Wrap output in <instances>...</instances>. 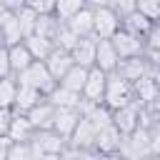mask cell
<instances>
[{"mask_svg":"<svg viewBox=\"0 0 160 160\" xmlns=\"http://www.w3.org/2000/svg\"><path fill=\"white\" fill-rule=\"evenodd\" d=\"M15 80H18V85H20V88H35V90H40L45 98H48V95H52V92H55V88L60 85V82L50 75L48 65H45V62H38V60H35L25 72H20Z\"/></svg>","mask_w":160,"mask_h":160,"instance_id":"1","label":"cell"},{"mask_svg":"<svg viewBox=\"0 0 160 160\" xmlns=\"http://www.w3.org/2000/svg\"><path fill=\"white\" fill-rule=\"evenodd\" d=\"M120 155L125 160H152V132L145 128H138L132 135L122 140Z\"/></svg>","mask_w":160,"mask_h":160,"instance_id":"2","label":"cell"},{"mask_svg":"<svg viewBox=\"0 0 160 160\" xmlns=\"http://www.w3.org/2000/svg\"><path fill=\"white\" fill-rule=\"evenodd\" d=\"M95 10V38L98 40H112L120 30L122 22L115 15V10L110 8V2H88Z\"/></svg>","mask_w":160,"mask_h":160,"instance_id":"3","label":"cell"},{"mask_svg":"<svg viewBox=\"0 0 160 160\" xmlns=\"http://www.w3.org/2000/svg\"><path fill=\"white\" fill-rule=\"evenodd\" d=\"M130 102H135V90H132V85H130L128 80H122L118 72L108 75V92H105V102H102V105H108V108L115 112V110H120V108H125V105H130Z\"/></svg>","mask_w":160,"mask_h":160,"instance_id":"4","label":"cell"},{"mask_svg":"<svg viewBox=\"0 0 160 160\" xmlns=\"http://www.w3.org/2000/svg\"><path fill=\"white\" fill-rule=\"evenodd\" d=\"M0 35H2V48H15L25 42V35L20 30L18 15L12 10H8L5 5H0Z\"/></svg>","mask_w":160,"mask_h":160,"instance_id":"5","label":"cell"},{"mask_svg":"<svg viewBox=\"0 0 160 160\" xmlns=\"http://www.w3.org/2000/svg\"><path fill=\"white\" fill-rule=\"evenodd\" d=\"M140 115H142V105L140 102H130V105H125V108L112 112V125L128 138L140 128Z\"/></svg>","mask_w":160,"mask_h":160,"instance_id":"6","label":"cell"},{"mask_svg":"<svg viewBox=\"0 0 160 160\" xmlns=\"http://www.w3.org/2000/svg\"><path fill=\"white\" fill-rule=\"evenodd\" d=\"M112 45H115V50H118L120 60L142 58V55H145V50H148V45H145V40H142V38L130 35V32H125V30H120V32L112 38Z\"/></svg>","mask_w":160,"mask_h":160,"instance_id":"7","label":"cell"},{"mask_svg":"<svg viewBox=\"0 0 160 160\" xmlns=\"http://www.w3.org/2000/svg\"><path fill=\"white\" fill-rule=\"evenodd\" d=\"M122 80H128L130 85H135L138 80H142L145 75H152V68H150V62L145 60V55L142 58H130V60H120V65H118V70H115Z\"/></svg>","mask_w":160,"mask_h":160,"instance_id":"8","label":"cell"},{"mask_svg":"<svg viewBox=\"0 0 160 160\" xmlns=\"http://www.w3.org/2000/svg\"><path fill=\"white\" fill-rule=\"evenodd\" d=\"M105 92H108V72H102L100 68H92L88 75V85L82 90V98L90 102L102 105L105 102Z\"/></svg>","mask_w":160,"mask_h":160,"instance_id":"9","label":"cell"},{"mask_svg":"<svg viewBox=\"0 0 160 160\" xmlns=\"http://www.w3.org/2000/svg\"><path fill=\"white\" fill-rule=\"evenodd\" d=\"M80 120H82V115H80L78 110H72V108H58V112H55V122H52V130H55L58 135H62V138L70 142V138H72V132L78 130Z\"/></svg>","mask_w":160,"mask_h":160,"instance_id":"10","label":"cell"},{"mask_svg":"<svg viewBox=\"0 0 160 160\" xmlns=\"http://www.w3.org/2000/svg\"><path fill=\"white\" fill-rule=\"evenodd\" d=\"M32 145L40 148L45 155H60V152L68 150L70 142H68L62 135H58L55 130H38L35 138H32Z\"/></svg>","mask_w":160,"mask_h":160,"instance_id":"11","label":"cell"},{"mask_svg":"<svg viewBox=\"0 0 160 160\" xmlns=\"http://www.w3.org/2000/svg\"><path fill=\"white\" fill-rule=\"evenodd\" d=\"M98 38L92 35V38H82L80 42H78V48L70 52L72 55V60H75V65H80V68H85V70H92L95 68V62H98Z\"/></svg>","mask_w":160,"mask_h":160,"instance_id":"12","label":"cell"},{"mask_svg":"<svg viewBox=\"0 0 160 160\" xmlns=\"http://www.w3.org/2000/svg\"><path fill=\"white\" fill-rule=\"evenodd\" d=\"M98 132H100V130H98L88 118H82L80 125H78V130H75L72 138H70V145L78 148V150H95V145H98Z\"/></svg>","mask_w":160,"mask_h":160,"instance_id":"13","label":"cell"},{"mask_svg":"<svg viewBox=\"0 0 160 160\" xmlns=\"http://www.w3.org/2000/svg\"><path fill=\"white\" fill-rule=\"evenodd\" d=\"M125 135L115 128V125H108L98 132V145H95V152L98 155H112V152H120V145H122Z\"/></svg>","mask_w":160,"mask_h":160,"instance_id":"14","label":"cell"},{"mask_svg":"<svg viewBox=\"0 0 160 160\" xmlns=\"http://www.w3.org/2000/svg\"><path fill=\"white\" fill-rule=\"evenodd\" d=\"M55 112H58V108H55V105L45 98L38 108H32V110L28 112V120L32 122V128H35V130H52Z\"/></svg>","mask_w":160,"mask_h":160,"instance_id":"15","label":"cell"},{"mask_svg":"<svg viewBox=\"0 0 160 160\" xmlns=\"http://www.w3.org/2000/svg\"><path fill=\"white\" fill-rule=\"evenodd\" d=\"M68 28L82 40V38H92L95 35V10L90 8V5H85L70 22H68Z\"/></svg>","mask_w":160,"mask_h":160,"instance_id":"16","label":"cell"},{"mask_svg":"<svg viewBox=\"0 0 160 160\" xmlns=\"http://www.w3.org/2000/svg\"><path fill=\"white\" fill-rule=\"evenodd\" d=\"M118 65H120V55H118L112 40H100L98 42V62H95V68H100L102 72L112 75L118 70Z\"/></svg>","mask_w":160,"mask_h":160,"instance_id":"17","label":"cell"},{"mask_svg":"<svg viewBox=\"0 0 160 160\" xmlns=\"http://www.w3.org/2000/svg\"><path fill=\"white\" fill-rule=\"evenodd\" d=\"M45 65H48L50 75L60 82V80H62V78L75 68V60H72V55H70V52H65V50H58V48H55V52L45 60Z\"/></svg>","mask_w":160,"mask_h":160,"instance_id":"18","label":"cell"},{"mask_svg":"<svg viewBox=\"0 0 160 160\" xmlns=\"http://www.w3.org/2000/svg\"><path fill=\"white\" fill-rule=\"evenodd\" d=\"M132 90H135V102H140V105H150V102L160 100V88L152 75H145L142 80H138L132 85Z\"/></svg>","mask_w":160,"mask_h":160,"instance_id":"19","label":"cell"},{"mask_svg":"<svg viewBox=\"0 0 160 160\" xmlns=\"http://www.w3.org/2000/svg\"><path fill=\"white\" fill-rule=\"evenodd\" d=\"M35 128H32V122L28 120V115H18L15 120H12V125H10V130L5 132L12 142H32V138H35Z\"/></svg>","mask_w":160,"mask_h":160,"instance_id":"20","label":"cell"},{"mask_svg":"<svg viewBox=\"0 0 160 160\" xmlns=\"http://www.w3.org/2000/svg\"><path fill=\"white\" fill-rule=\"evenodd\" d=\"M45 100V95L40 92V90H35V88H20L18 90V102H15V112L18 115H28L32 108H38L40 102Z\"/></svg>","mask_w":160,"mask_h":160,"instance_id":"21","label":"cell"},{"mask_svg":"<svg viewBox=\"0 0 160 160\" xmlns=\"http://www.w3.org/2000/svg\"><path fill=\"white\" fill-rule=\"evenodd\" d=\"M10 50V65H12V75L18 78L20 72H25L32 62H35V58H32V52L28 50V45L22 42V45H15V48H8Z\"/></svg>","mask_w":160,"mask_h":160,"instance_id":"22","label":"cell"},{"mask_svg":"<svg viewBox=\"0 0 160 160\" xmlns=\"http://www.w3.org/2000/svg\"><path fill=\"white\" fill-rule=\"evenodd\" d=\"M88 75H90V70H85V68L75 65V68H72V70L60 80V88H65V90H70V92L82 95V90H85V85H88Z\"/></svg>","mask_w":160,"mask_h":160,"instance_id":"23","label":"cell"},{"mask_svg":"<svg viewBox=\"0 0 160 160\" xmlns=\"http://www.w3.org/2000/svg\"><path fill=\"white\" fill-rule=\"evenodd\" d=\"M25 45H28V50L32 52V58H35L38 62H45V60L55 52V42H52V40H48V38H40V35L28 38V40H25Z\"/></svg>","mask_w":160,"mask_h":160,"instance_id":"24","label":"cell"},{"mask_svg":"<svg viewBox=\"0 0 160 160\" xmlns=\"http://www.w3.org/2000/svg\"><path fill=\"white\" fill-rule=\"evenodd\" d=\"M122 30H125V32H130V35H138V38H142V40H145V38H148V32L152 30V22H150L145 15H140V12L135 10L130 18H125V20H122Z\"/></svg>","mask_w":160,"mask_h":160,"instance_id":"25","label":"cell"},{"mask_svg":"<svg viewBox=\"0 0 160 160\" xmlns=\"http://www.w3.org/2000/svg\"><path fill=\"white\" fill-rule=\"evenodd\" d=\"M85 5H88L85 0H58V2H55V18H58L62 25H68Z\"/></svg>","mask_w":160,"mask_h":160,"instance_id":"26","label":"cell"},{"mask_svg":"<svg viewBox=\"0 0 160 160\" xmlns=\"http://www.w3.org/2000/svg\"><path fill=\"white\" fill-rule=\"evenodd\" d=\"M48 100L55 105V108H72V110H78L80 108V102H82V95H78V92H70V90H65V88H55V92L52 95H48Z\"/></svg>","mask_w":160,"mask_h":160,"instance_id":"27","label":"cell"},{"mask_svg":"<svg viewBox=\"0 0 160 160\" xmlns=\"http://www.w3.org/2000/svg\"><path fill=\"white\" fill-rule=\"evenodd\" d=\"M60 28H62V22H60L55 15H40V18H38V30H35V35L48 38V40H52V42H55V38H58Z\"/></svg>","mask_w":160,"mask_h":160,"instance_id":"28","label":"cell"},{"mask_svg":"<svg viewBox=\"0 0 160 160\" xmlns=\"http://www.w3.org/2000/svg\"><path fill=\"white\" fill-rule=\"evenodd\" d=\"M18 90H20V85L15 78H2L0 80V108H15Z\"/></svg>","mask_w":160,"mask_h":160,"instance_id":"29","label":"cell"},{"mask_svg":"<svg viewBox=\"0 0 160 160\" xmlns=\"http://www.w3.org/2000/svg\"><path fill=\"white\" fill-rule=\"evenodd\" d=\"M98 130H102V128H108V125H112V110L108 108V105H92L90 110H88V115H85Z\"/></svg>","mask_w":160,"mask_h":160,"instance_id":"30","label":"cell"},{"mask_svg":"<svg viewBox=\"0 0 160 160\" xmlns=\"http://www.w3.org/2000/svg\"><path fill=\"white\" fill-rule=\"evenodd\" d=\"M78 42H80V38H78L68 25H62L60 32H58V38H55V48H58V50H65V52H72V50L78 48Z\"/></svg>","mask_w":160,"mask_h":160,"instance_id":"31","label":"cell"},{"mask_svg":"<svg viewBox=\"0 0 160 160\" xmlns=\"http://www.w3.org/2000/svg\"><path fill=\"white\" fill-rule=\"evenodd\" d=\"M138 12L145 15L152 25L160 22V0H140L138 2Z\"/></svg>","mask_w":160,"mask_h":160,"instance_id":"32","label":"cell"},{"mask_svg":"<svg viewBox=\"0 0 160 160\" xmlns=\"http://www.w3.org/2000/svg\"><path fill=\"white\" fill-rule=\"evenodd\" d=\"M110 8L115 10V15H118V18H120V22H122L125 18H130V15L138 10V2H135V0H112V2H110Z\"/></svg>","mask_w":160,"mask_h":160,"instance_id":"33","label":"cell"},{"mask_svg":"<svg viewBox=\"0 0 160 160\" xmlns=\"http://www.w3.org/2000/svg\"><path fill=\"white\" fill-rule=\"evenodd\" d=\"M8 160H32V145L30 142H15L8 152Z\"/></svg>","mask_w":160,"mask_h":160,"instance_id":"34","label":"cell"},{"mask_svg":"<svg viewBox=\"0 0 160 160\" xmlns=\"http://www.w3.org/2000/svg\"><path fill=\"white\" fill-rule=\"evenodd\" d=\"M55 2L58 0H28V5L38 15H55Z\"/></svg>","mask_w":160,"mask_h":160,"instance_id":"35","label":"cell"},{"mask_svg":"<svg viewBox=\"0 0 160 160\" xmlns=\"http://www.w3.org/2000/svg\"><path fill=\"white\" fill-rule=\"evenodd\" d=\"M2 78H15L12 75V65H10V50L0 48V80Z\"/></svg>","mask_w":160,"mask_h":160,"instance_id":"36","label":"cell"},{"mask_svg":"<svg viewBox=\"0 0 160 160\" xmlns=\"http://www.w3.org/2000/svg\"><path fill=\"white\" fill-rule=\"evenodd\" d=\"M18 118V112L12 108H0V135H5L12 125V120Z\"/></svg>","mask_w":160,"mask_h":160,"instance_id":"37","label":"cell"},{"mask_svg":"<svg viewBox=\"0 0 160 160\" xmlns=\"http://www.w3.org/2000/svg\"><path fill=\"white\" fill-rule=\"evenodd\" d=\"M145 45H148L150 50H160V22L152 25V30H150L148 38H145Z\"/></svg>","mask_w":160,"mask_h":160,"instance_id":"38","label":"cell"},{"mask_svg":"<svg viewBox=\"0 0 160 160\" xmlns=\"http://www.w3.org/2000/svg\"><path fill=\"white\" fill-rule=\"evenodd\" d=\"M145 60L150 62L152 70H158V68H160V50H150V48H148V50H145Z\"/></svg>","mask_w":160,"mask_h":160,"instance_id":"39","label":"cell"},{"mask_svg":"<svg viewBox=\"0 0 160 160\" xmlns=\"http://www.w3.org/2000/svg\"><path fill=\"white\" fill-rule=\"evenodd\" d=\"M152 132V160H160V130H150Z\"/></svg>","mask_w":160,"mask_h":160,"instance_id":"40","label":"cell"},{"mask_svg":"<svg viewBox=\"0 0 160 160\" xmlns=\"http://www.w3.org/2000/svg\"><path fill=\"white\" fill-rule=\"evenodd\" d=\"M78 160H100V155H98L95 150H80Z\"/></svg>","mask_w":160,"mask_h":160,"instance_id":"41","label":"cell"},{"mask_svg":"<svg viewBox=\"0 0 160 160\" xmlns=\"http://www.w3.org/2000/svg\"><path fill=\"white\" fill-rule=\"evenodd\" d=\"M100 160H125L120 152H112V155H100Z\"/></svg>","mask_w":160,"mask_h":160,"instance_id":"42","label":"cell"},{"mask_svg":"<svg viewBox=\"0 0 160 160\" xmlns=\"http://www.w3.org/2000/svg\"><path fill=\"white\" fill-rule=\"evenodd\" d=\"M42 160H62V152L60 155H42Z\"/></svg>","mask_w":160,"mask_h":160,"instance_id":"43","label":"cell"},{"mask_svg":"<svg viewBox=\"0 0 160 160\" xmlns=\"http://www.w3.org/2000/svg\"><path fill=\"white\" fill-rule=\"evenodd\" d=\"M152 78H155V82H158V88H160V68H158V70H152Z\"/></svg>","mask_w":160,"mask_h":160,"instance_id":"44","label":"cell"}]
</instances>
